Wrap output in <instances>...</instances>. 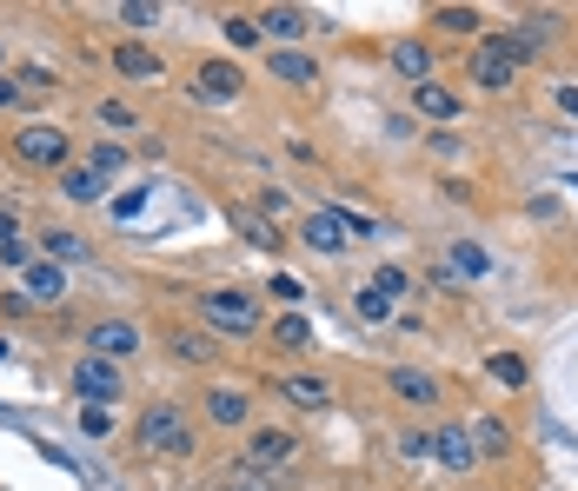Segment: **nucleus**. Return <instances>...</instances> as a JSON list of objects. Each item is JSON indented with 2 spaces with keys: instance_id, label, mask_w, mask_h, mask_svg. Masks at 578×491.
<instances>
[{
  "instance_id": "obj_42",
  "label": "nucleus",
  "mask_w": 578,
  "mask_h": 491,
  "mask_svg": "<svg viewBox=\"0 0 578 491\" xmlns=\"http://www.w3.org/2000/svg\"><path fill=\"white\" fill-rule=\"evenodd\" d=\"M7 239H20V219L14 213H0V246H7Z\"/></svg>"
},
{
  "instance_id": "obj_24",
  "label": "nucleus",
  "mask_w": 578,
  "mask_h": 491,
  "mask_svg": "<svg viewBox=\"0 0 578 491\" xmlns=\"http://www.w3.org/2000/svg\"><path fill=\"white\" fill-rule=\"evenodd\" d=\"M452 273L485 279V273H492V253H485V246H472V239H452Z\"/></svg>"
},
{
  "instance_id": "obj_34",
  "label": "nucleus",
  "mask_w": 578,
  "mask_h": 491,
  "mask_svg": "<svg viewBox=\"0 0 578 491\" xmlns=\"http://www.w3.org/2000/svg\"><path fill=\"white\" fill-rule=\"evenodd\" d=\"M240 233L253 239L260 253H273V246H280V233H273V219H240Z\"/></svg>"
},
{
  "instance_id": "obj_27",
  "label": "nucleus",
  "mask_w": 578,
  "mask_h": 491,
  "mask_svg": "<svg viewBox=\"0 0 578 491\" xmlns=\"http://www.w3.org/2000/svg\"><path fill=\"white\" fill-rule=\"evenodd\" d=\"M366 286H373L379 299H406V292H412V273H406V266H379Z\"/></svg>"
},
{
  "instance_id": "obj_6",
  "label": "nucleus",
  "mask_w": 578,
  "mask_h": 491,
  "mask_svg": "<svg viewBox=\"0 0 578 491\" xmlns=\"http://www.w3.org/2000/svg\"><path fill=\"white\" fill-rule=\"evenodd\" d=\"M386 385H392V399L412 405V412H432V405H439V379H432V372H419V365H392Z\"/></svg>"
},
{
  "instance_id": "obj_23",
  "label": "nucleus",
  "mask_w": 578,
  "mask_h": 491,
  "mask_svg": "<svg viewBox=\"0 0 578 491\" xmlns=\"http://www.w3.org/2000/svg\"><path fill=\"white\" fill-rule=\"evenodd\" d=\"M466 438H472V452H479V458H505V452H512V432H505V419L466 425Z\"/></svg>"
},
{
  "instance_id": "obj_20",
  "label": "nucleus",
  "mask_w": 578,
  "mask_h": 491,
  "mask_svg": "<svg viewBox=\"0 0 578 491\" xmlns=\"http://www.w3.org/2000/svg\"><path fill=\"white\" fill-rule=\"evenodd\" d=\"M412 107L426 113V120H459V93L439 87V80H426V87H412Z\"/></svg>"
},
{
  "instance_id": "obj_21",
  "label": "nucleus",
  "mask_w": 578,
  "mask_h": 491,
  "mask_svg": "<svg viewBox=\"0 0 578 491\" xmlns=\"http://www.w3.org/2000/svg\"><path fill=\"white\" fill-rule=\"evenodd\" d=\"M260 34H273V40H306V34H313V20L299 14V7H266V14H260Z\"/></svg>"
},
{
  "instance_id": "obj_5",
  "label": "nucleus",
  "mask_w": 578,
  "mask_h": 491,
  "mask_svg": "<svg viewBox=\"0 0 578 491\" xmlns=\"http://www.w3.org/2000/svg\"><path fill=\"white\" fill-rule=\"evenodd\" d=\"M74 392L87 405H113L120 392H127V379H120V365H113V359L87 352V359H74Z\"/></svg>"
},
{
  "instance_id": "obj_22",
  "label": "nucleus",
  "mask_w": 578,
  "mask_h": 491,
  "mask_svg": "<svg viewBox=\"0 0 578 491\" xmlns=\"http://www.w3.org/2000/svg\"><path fill=\"white\" fill-rule=\"evenodd\" d=\"M60 193L87 206V200H100V193H107V180H100L94 166H74V160H67V166H60Z\"/></svg>"
},
{
  "instance_id": "obj_7",
  "label": "nucleus",
  "mask_w": 578,
  "mask_h": 491,
  "mask_svg": "<svg viewBox=\"0 0 578 491\" xmlns=\"http://www.w3.org/2000/svg\"><path fill=\"white\" fill-rule=\"evenodd\" d=\"M472 80H479V87H512V80H519V60L505 54V40L492 34V40H479V54H472Z\"/></svg>"
},
{
  "instance_id": "obj_43",
  "label": "nucleus",
  "mask_w": 578,
  "mask_h": 491,
  "mask_svg": "<svg viewBox=\"0 0 578 491\" xmlns=\"http://www.w3.org/2000/svg\"><path fill=\"white\" fill-rule=\"evenodd\" d=\"M559 107H565V113H578V87H559Z\"/></svg>"
},
{
  "instance_id": "obj_3",
  "label": "nucleus",
  "mask_w": 578,
  "mask_h": 491,
  "mask_svg": "<svg viewBox=\"0 0 578 491\" xmlns=\"http://www.w3.org/2000/svg\"><path fill=\"white\" fill-rule=\"evenodd\" d=\"M200 319L213 332H253L260 326V299L246 286H213V292H200Z\"/></svg>"
},
{
  "instance_id": "obj_1",
  "label": "nucleus",
  "mask_w": 578,
  "mask_h": 491,
  "mask_svg": "<svg viewBox=\"0 0 578 491\" xmlns=\"http://www.w3.org/2000/svg\"><path fill=\"white\" fill-rule=\"evenodd\" d=\"M133 445L147 458H193L200 452V432H193V419L173 399H153L147 412H140V425H133Z\"/></svg>"
},
{
  "instance_id": "obj_33",
  "label": "nucleus",
  "mask_w": 578,
  "mask_h": 491,
  "mask_svg": "<svg viewBox=\"0 0 578 491\" xmlns=\"http://www.w3.org/2000/svg\"><path fill=\"white\" fill-rule=\"evenodd\" d=\"M80 432H87V438H107V432H113V405H80Z\"/></svg>"
},
{
  "instance_id": "obj_4",
  "label": "nucleus",
  "mask_w": 578,
  "mask_h": 491,
  "mask_svg": "<svg viewBox=\"0 0 578 491\" xmlns=\"http://www.w3.org/2000/svg\"><path fill=\"white\" fill-rule=\"evenodd\" d=\"M67 127H54V120H27V127L14 133V160L20 166H40V173H60L67 166Z\"/></svg>"
},
{
  "instance_id": "obj_40",
  "label": "nucleus",
  "mask_w": 578,
  "mask_h": 491,
  "mask_svg": "<svg viewBox=\"0 0 578 491\" xmlns=\"http://www.w3.org/2000/svg\"><path fill=\"white\" fill-rule=\"evenodd\" d=\"M120 20H133V27H153V20H160V7H120Z\"/></svg>"
},
{
  "instance_id": "obj_2",
  "label": "nucleus",
  "mask_w": 578,
  "mask_h": 491,
  "mask_svg": "<svg viewBox=\"0 0 578 491\" xmlns=\"http://www.w3.org/2000/svg\"><path fill=\"white\" fill-rule=\"evenodd\" d=\"M306 458V445H299L293 432H280V425H266V432L246 438V452H240V472H260V478H286Z\"/></svg>"
},
{
  "instance_id": "obj_11",
  "label": "nucleus",
  "mask_w": 578,
  "mask_h": 491,
  "mask_svg": "<svg viewBox=\"0 0 578 491\" xmlns=\"http://www.w3.org/2000/svg\"><path fill=\"white\" fill-rule=\"evenodd\" d=\"M113 73L120 80H167V60L153 54V47H140V40H120L113 47Z\"/></svg>"
},
{
  "instance_id": "obj_15",
  "label": "nucleus",
  "mask_w": 578,
  "mask_h": 491,
  "mask_svg": "<svg viewBox=\"0 0 578 491\" xmlns=\"http://www.w3.org/2000/svg\"><path fill=\"white\" fill-rule=\"evenodd\" d=\"M392 73H399V80H412V87H426L432 80V54H426V40H392Z\"/></svg>"
},
{
  "instance_id": "obj_9",
  "label": "nucleus",
  "mask_w": 578,
  "mask_h": 491,
  "mask_svg": "<svg viewBox=\"0 0 578 491\" xmlns=\"http://www.w3.org/2000/svg\"><path fill=\"white\" fill-rule=\"evenodd\" d=\"M87 346L100 352V359H133V352H140V326H133V319H100L94 332H87Z\"/></svg>"
},
{
  "instance_id": "obj_38",
  "label": "nucleus",
  "mask_w": 578,
  "mask_h": 491,
  "mask_svg": "<svg viewBox=\"0 0 578 491\" xmlns=\"http://www.w3.org/2000/svg\"><path fill=\"white\" fill-rule=\"evenodd\" d=\"M273 292H280L286 306H299V299H306V286H299V279H293V273H280V279H273Z\"/></svg>"
},
{
  "instance_id": "obj_36",
  "label": "nucleus",
  "mask_w": 578,
  "mask_h": 491,
  "mask_svg": "<svg viewBox=\"0 0 578 491\" xmlns=\"http://www.w3.org/2000/svg\"><path fill=\"white\" fill-rule=\"evenodd\" d=\"M100 127H113V133H133V107H120V100H100Z\"/></svg>"
},
{
  "instance_id": "obj_35",
  "label": "nucleus",
  "mask_w": 578,
  "mask_h": 491,
  "mask_svg": "<svg viewBox=\"0 0 578 491\" xmlns=\"http://www.w3.org/2000/svg\"><path fill=\"white\" fill-rule=\"evenodd\" d=\"M353 306H359V319H386V312H392V299H379L373 286H359V292H353Z\"/></svg>"
},
{
  "instance_id": "obj_19",
  "label": "nucleus",
  "mask_w": 578,
  "mask_h": 491,
  "mask_svg": "<svg viewBox=\"0 0 578 491\" xmlns=\"http://www.w3.org/2000/svg\"><path fill=\"white\" fill-rule=\"evenodd\" d=\"M545 27H552V20H519V27H512V34H499L505 40V54H512V60H519V67H525V60H532V54H545Z\"/></svg>"
},
{
  "instance_id": "obj_28",
  "label": "nucleus",
  "mask_w": 578,
  "mask_h": 491,
  "mask_svg": "<svg viewBox=\"0 0 578 491\" xmlns=\"http://www.w3.org/2000/svg\"><path fill=\"white\" fill-rule=\"evenodd\" d=\"M485 372H492L499 385H525V359H519V352H492V359H485Z\"/></svg>"
},
{
  "instance_id": "obj_29",
  "label": "nucleus",
  "mask_w": 578,
  "mask_h": 491,
  "mask_svg": "<svg viewBox=\"0 0 578 491\" xmlns=\"http://www.w3.org/2000/svg\"><path fill=\"white\" fill-rule=\"evenodd\" d=\"M87 166H94L100 180H113V173H120V166H127V146H107V140H100L94 153H87Z\"/></svg>"
},
{
  "instance_id": "obj_39",
  "label": "nucleus",
  "mask_w": 578,
  "mask_h": 491,
  "mask_svg": "<svg viewBox=\"0 0 578 491\" xmlns=\"http://www.w3.org/2000/svg\"><path fill=\"white\" fill-rule=\"evenodd\" d=\"M399 452H406V458H432V438H419V432H406V438H399Z\"/></svg>"
},
{
  "instance_id": "obj_17",
  "label": "nucleus",
  "mask_w": 578,
  "mask_h": 491,
  "mask_svg": "<svg viewBox=\"0 0 578 491\" xmlns=\"http://www.w3.org/2000/svg\"><path fill=\"white\" fill-rule=\"evenodd\" d=\"M40 259H54V266H60V259H74V266H80V259H94V246H87L74 226H47V233H40Z\"/></svg>"
},
{
  "instance_id": "obj_30",
  "label": "nucleus",
  "mask_w": 578,
  "mask_h": 491,
  "mask_svg": "<svg viewBox=\"0 0 578 491\" xmlns=\"http://www.w3.org/2000/svg\"><path fill=\"white\" fill-rule=\"evenodd\" d=\"M220 491H280V478H260V472H240V465H233V472L220 478Z\"/></svg>"
},
{
  "instance_id": "obj_41",
  "label": "nucleus",
  "mask_w": 578,
  "mask_h": 491,
  "mask_svg": "<svg viewBox=\"0 0 578 491\" xmlns=\"http://www.w3.org/2000/svg\"><path fill=\"white\" fill-rule=\"evenodd\" d=\"M20 100V80H7V73H0V107H14Z\"/></svg>"
},
{
  "instance_id": "obj_16",
  "label": "nucleus",
  "mask_w": 578,
  "mask_h": 491,
  "mask_svg": "<svg viewBox=\"0 0 578 491\" xmlns=\"http://www.w3.org/2000/svg\"><path fill=\"white\" fill-rule=\"evenodd\" d=\"M280 392L299 405V412H326V405H333V385H326V379H313V372H286V379H280Z\"/></svg>"
},
{
  "instance_id": "obj_14",
  "label": "nucleus",
  "mask_w": 578,
  "mask_h": 491,
  "mask_svg": "<svg viewBox=\"0 0 578 491\" xmlns=\"http://www.w3.org/2000/svg\"><path fill=\"white\" fill-rule=\"evenodd\" d=\"M206 419H213V425H246V419H253V392H240V385H213V392H206Z\"/></svg>"
},
{
  "instance_id": "obj_37",
  "label": "nucleus",
  "mask_w": 578,
  "mask_h": 491,
  "mask_svg": "<svg viewBox=\"0 0 578 491\" xmlns=\"http://www.w3.org/2000/svg\"><path fill=\"white\" fill-rule=\"evenodd\" d=\"M0 266H20V273H27V266H34V246H27V239H7V246H0Z\"/></svg>"
},
{
  "instance_id": "obj_10",
  "label": "nucleus",
  "mask_w": 578,
  "mask_h": 491,
  "mask_svg": "<svg viewBox=\"0 0 578 491\" xmlns=\"http://www.w3.org/2000/svg\"><path fill=\"white\" fill-rule=\"evenodd\" d=\"M240 87H246V73L233 67V60H206V67H200V80H193V93H200V100H213V107L240 100Z\"/></svg>"
},
{
  "instance_id": "obj_8",
  "label": "nucleus",
  "mask_w": 578,
  "mask_h": 491,
  "mask_svg": "<svg viewBox=\"0 0 578 491\" xmlns=\"http://www.w3.org/2000/svg\"><path fill=\"white\" fill-rule=\"evenodd\" d=\"M299 246H306V253H346L353 239H346V226L333 219V206H319V213L299 219Z\"/></svg>"
},
{
  "instance_id": "obj_32",
  "label": "nucleus",
  "mask_w": 578,
  "mask_h": 491,
  "mask_svg": "<svg viewBox=\"0 0 578 491\" xmlns=\"http://www.w3.org/2000/svg\"><path fill=\"white\" fill-rule=\"evenodd\" d=\"M173 346H180V359H193V365H206V359H213V352H220V346H213V339H206V332H180Z\"/></svg>"
},
{
  "instance_id": "obj_13",
  "label": "nucleus",
  "mask_w": 578,
  "mask_h": 491,
  "mask_svg": "<svg viewBox=\"0 0 578 491\" xmlns=\"http://www.w3.org/2000/svg\"><path fill=\"white\" fill-rule=\"evenodd\" d=\"M432 458H439L446 472H472V465H479V452H472L466 425H439V432H432Z\"/></svg>"
},
{
  "instance_id": "obj_31",
  "label": "nucleus",
  "mask_w": 578,
  "mask_h": 491,
  "mask_svg": "<svg viewBox=\"0 0 578 491\" xmlns=\"http://www.w3.org/2000/svg\"><path fill=\"white\" fill-rule=\"evenodd\" d=\"M226 40H233V47H260V20L253 14H226Z\"/></svg>"
},
{
  "instance_id": "obj_25",
  "label": "nucleus",
  "mask_w": 578,
  "mask_h": 491,
  "mask_svg": "<svg viewBox=\"0 0 578 491\" xmlns=\"http://www.w3.org/2000/svg\"><path fill=\"white\" fill-rule=\"evenodd\" d=\"M273 346H286V352H306V346H313V326H306L299 312H286V319H273Z\"/></svg>"
},
{
  "instance_id": "obj_26",
  "label": "nucleus",
  "mask_w": 578,
  "mask_h": 491,
  "mask_svg": "<svg viewBox=\"0 0 578 491\" xmlns=\"http://www.w3.org/2000/svg\"><path fill=\"white\" fill-rule=\"evenodd\" d=\"M432 27H452V34H479L485 20H479V7H432Z\"/></svg>"
},
{
  "instance_id": "obj_18",
  "label": "nucleus",
  "mask_w": 578,
  "mask_h": 491,
  "mask_svg": "<svg viewBox=\"0 0 578 491\" xmlns=\"http://www.w3.org/2000/svg\"><path fill=\"white\" fill-rule=\"evenodd\" d=\"M266 73H273V80H286V87H313V80H319V60L299 54V47H286V54L266 60Z\"/></svg>"
},
{
  "instance_id": "obj_12",
  "label": "nucleus",
  "mask_w": 578,
  "mask_h": 491,
  "mask_svg": "<svg viewBox=\"0 0 578 491\" xmlns=\"http://www.w3.org/2000/svg\"><path fill=\"white\" fill-rule=\"evenodd\" d=\"M20 292H27L34 306H60V299H67V273H60L54 259H34V266L20 273Z\"/></svg>"
}]
</instances>
